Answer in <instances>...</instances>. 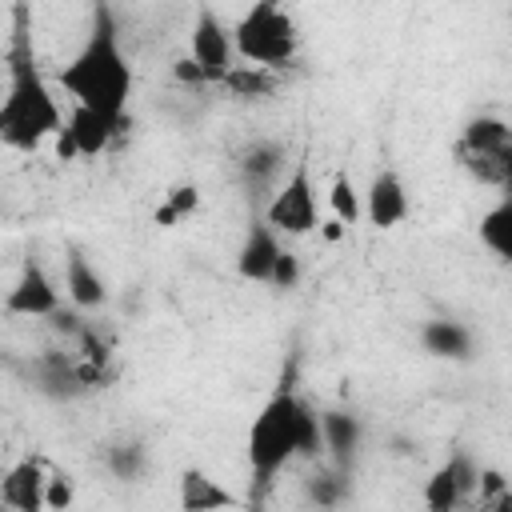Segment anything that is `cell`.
<instances>
[{"label":"cell","instance_id":"obj_1","mask_svg":"<svg viewBox=\"0 0 512 512\" xmlns=\"http://www.w3.org/2000/svg\"><path fill=\"white\" fill-rule=\"evenodd\" d=\"M64 128V108L52 96L28 32V4H16V32L8 52V84L0 92V144L12 152H40Z\"/></svg>","mask_w":512,"mask_h":512},{"label":"cell","instance_id":"obj_2","mask_svg":"<svg viewBox=\"0 0 512 512\" xmlns=\"http://www.w3.org/2000/svg\"><path fill=\"white\" fill-rule=\"evenodd\" d=\"M56 80L68 92L72 104L92 108V112H104L112 120H124L136 76H132V64L124 56L120 28L112 20V8L104 0L96 4V16H92V28H88L84 44L56 72Z\"/></svg>","mask_w":512,"mask_h":512},{"label":"cell","instance_id":"obj_3","mask_svg":"<svg viewBox=\"0 0 512 512\" xmlns=\"http://www.w3.org/2000/svg\"><path fill=\"white\" fill-rule=\"evenodd\" d=\"M300 408L304 396L296 392L292 376L280 380V388L264 400V408L256 412L244 452H248V472L260 488H268L292 460H296V424H300Z\"/></svg>","mask_w":512,"mask_h":512},{"label":"cell","instance_id":"obj_4","mask_svg":"<svg viewBox=\"0 0 512 512\" xmlns=\"http://www.w3.org/2000/svg\"><path fill=\"white\" fill-rule=\"evenodd\" d=\"M236 60L256 68H288L300 52V28L284 0H252L248 12L232 24Z\"/></svg>","mask_w":512,"mask_h":512},{"label":"cell","instance_id":"obj_5","mask_svg":"<svg viewBox=\"0 0 512 512\" xmlns=\"http://www.w3.org/2000/svg\"><path fill=\"white\" fill-rule=\"evenodd\" d=\"M264 224H272L280 236H308L320 224V204H316V180L308 156H300L292 168H284L276 192L264 204Z\"/></svg>","mask_w":512,"mask_h":512},{"label":"cell","instance_id":"obj_6","mask_svg":"<svg viewBox=\"0 0 512 512\" xmlns=\"http://www.w3.org/2000/svg\"><path fill=\"white\" fill-rule=\"evenodd\" d=\"M188 56L204 68V76H208L212 88H216V84L224 80V72L236 64L232 24H224L212 4H200V8H196V20H192V28H188Z\"/></svg>","mask_w":512,"mask_h":512},{"label":"cell","instance_id":"obj_7","mask_svg":"<svg viewBox=\"0 0 512 512\" xmlns=\"http://www.w3.org/2000/svg\"><path fill=\"white\" fill-rule=\"evenodd\" d=\"M60 288L56 280L48 276V268L36 260V256H24L8 296H4V312L8 316H24V320H48L56 308H60Z\"/></svg>","mask_w":512,"mask_h":512},{"label":"cell","instance_id":"obj_8","mask_svg":"<svg viewBox=\"0 0 512 512\" xmlns=\"http://www.w3.org/2000/svg\"><path fill=\"white\" fill-rule=\"evenodd\" d=\"M476 476H480L476 460H472L468 452H452V456L424 480V492H420L424 508H428V512H456V508L472 504V500H476Z\"/></svg>","mask_w":512,"mask_h":512},{"label":"cell","instance_id":"obj_9","mask_svg":"<svg viewBox=\"0 0 512 512\" xmlns=\"http://www.w3.org/2000/svg\"><path fill=\"white\" fill-rule=\"evenodd\" d=\"M364 196V220L376 228V232H388V228H400L412 212V200H408V188L400 180L396 168H380L368 188L360 192Z\"/></svg>","mask_w":512,"mask_h":512},{"label":"cell","instance_id":"obj_10","mask_svg":"<svg viewBox=\"0 0 512 512\" xmlns=\"http://www.w3.org/2000/svg\"><path fill=\"white\" fill-rule=\"evenodd\" d=\"M64 128H68V136H72V144H76V156H80V160H96L100 152L112 148V140L120 136L124 120H112V116H104V112H92V108L72 104V112L64 116Z\"/></svg>","mask_w":512,"mask_h":512},{"label":"cell","instance_id":"obj_11","mask_svg":"<svg viewBox=\"0 0 512 512\" xmlns=\"http://www.w3.org/2000/svg\"><path fill=\"white\" fill-rule=\"evenodd\" d=\"M280 248H284V244H280V232H276L272 224H264V220H252L248 232H244V240H240V252H236V272H240V280H248V284H268V272H272V260H276Z\"/></svg>","mask_w":512,"mask_h":512},{"label":"cell","instance_id":"obj_12","mask_svg":"<svg viewBox=\"0 0 512 512\" xmlns=\"http://www.w3.org/2000/svg\"><path fill=\"white\" fill-rule=\"evenodd\" d=\"M44 480H48V468L40 460H32V456L16 460L0 480V504L16 508V512H40L44 508Z\"/></svg>","mask_w":512,"mask_h":512},{"label":"cell","instance_id":"obj_13","mask_svg":"<svg viewBox=\"0 0 512 512\" xmlns=\"http://www.w3.org/2000/svg\"><path fill=\"white\" fill-rule=\"evenodd\" d=\"M64 296L80 312H96L108 304V284L84 252H68V260H64Z\"/></svg>","mask_w":512,"mask_h":512},{"label":"cell","instance_id":"obj_14","mask_svg":"<svg viewBox=\"0 0 512 512\" xmlns=\"http://www.w3.org/2000/svg\"><path fill=\"white\" fill-rule=\"evenodd\" d=\"M420 344H424V352L436 356V360H468L476 340H472V328H468V324L448 320V316H436V320H424Z\"/></svg>","mask_w":512,"mask_h":512},{"label":"cell","instance_id":"obj_15","mask_svg":"<svg viewBox=\"0 0 512 512\" xmlns=\"http://www.w3.org/2000/svg\"><path fill=\"white\" fill-rule=\"evenodd\" d=\"M320 432H324V456L332 468L348 472L360 448V420L352 412H320Z\"/></svg>","mask_w":512,"mask_h":512},{"label":"cell","instance_id":"obj_16","mask_svg":"<svg viewBox=\"0 0 512 512\" xmlns=\"http://www.w3.org/2000/svg\"><path fill=\"white\" fill-rule=\"evenodd\" d=\"M456 148H468V152H492V156H512V128H508L504 116L480 112V116L464 120Z\"/></svg>","mask_w":512,"mask_h":512},{"label":"cell","instance_id":"obj_17","mask_svg":"<svg viewBox=\"0 0 512 512\" xmlns=\"http://www.w3.org/2000/svg\"><path fill=\"white\" fill-rule=\"evenodd\" d=\"M236 168L248 184H272L284 176L288 168V148L280 140H252L240 156H236Z\"/></svg>","mask_w":512,"mask_h":512},{"label":"cell","instance_id":"obj_18","mask_svg":"<svg viewBox=\"0 0 512 512\" xmlns=\"http://www.w3.org/2000/svg\"><path fill=\"white\" fill-rule=\"evenodd\" d=\"M232 504H240V500L220 480H212L208 472L188 468L180 476V508H188V512H212V508H232Z\"/></svg>","mask_w":512,"mask_h":512},{"label":"cell","instance_id":"obj_19","mask_svg":"<svg viewBox=\"0 0 512 512\" xmlns=\"http://www.w3.org/2000/svg\"><path fill=\"white\" fill-rule=\"evenodd\" d=\"M216 88H224L232 100H264V96L276 92V72H272V68H256V64L236 60V64L224 72V80H220Z\"/></svg>","mask_w":512,"mask_h":512},{"label":"cell","instance_id":"obj_20","mask_svg":"<svg viewBox=\"0 0 512 512\" xmlns=\"http://www.w3.org/2000/svg\"><path fill=\"white\" fill-rule=\"evenodd\" d=\"M480 244L496 260H512V200L500 196L484 216H480Z\"/></svg>","mask_w":512,"mask_h":512},{"label":"cell","instance_id":"obj_21","mask_svg":"<svg viewBox=\"0 0 512 512\" xmlns=\"http://www.w3.org/2000/svg\"><path fill=\"white\" fill-rule=\"evenodd\" d=\"M456 164L484 188H508L512 184V156H492V152H468L456 148Z\"/></svg>","mask_w":512,"mask_h":512},{"label":"cell","instance_id":"obj_22","mask_svg":"<svg viewBox=\"0 0 512 512\" xmlns=\"http://www.w3.org/2000/svg\"><path fill=\"white\" fill-rule=\"evenodd\" d=\"M200 212V188L196 184H172L168 192H164V200L156 204V212H152V224L156 228H180L188 216H196Z\"/></svg>","mask_w":512,"mask_h":512},{"label":"cell","instance_id":"obj_23","mask_svg":"<svg viewBox=\"0 0 512 512\" xmlns=\"http://www.w3.org/2000/svg\"><path fill=\"white\" fill-rule=\"evenodd\" d=\"M328 216H336L344 228L364 220V196H360V188L352 184L348 172H336L332 184H328Z\"/></svg>","mask_w":512,"mask_h":512},{"label":"cell","instance_id":"obj_24","mask_svg":"<svg viewBox=\"0 0 512 512\" xmlns=\"http://www.w3.org/2000/svg\"><path fill=\"white\" fill-rule=\"evenodd\" d=\"M104 460H108V472L116 480H140L148 468V448L140 440H116Z\"/></svg>","mask_w":512,"mask_h":512},{"label":"cell","instance_id":"obj_25","mask_svg":"<svg viewBox=\"0 0 512 512\" xmlns=\"http://www.w3.org/2000/svg\"><path fill=\"white\" fill-rule=\"evenodd\" d=\"M296 460H324V432H320V412L304 400L300 424H296Z\"/></svg>","mask_w":512,"mask_h":512},{"label":"cell","instance_id":"obj_26","mask_svg":"<svg viewBox=\"0 0 512 512\" xmlns=\"http://www.w3.org/2000/svg\"><path fill=\"white\" fill-rule=\"evenodd\" d=\"M72 500H76V480L68 472H48V480H44V508L60 512Z\"/></svg>","mask_w":512,"mask_h":512},{"label":"cell","instance_id":"obj_27","mask_svg":"<svg viewBox=\"0 0 512 512\" xmlns=\"http://www.w3.org/2000/svg\"><path fill=\"white\" fill-rule=\"evenodd\" d=\"M344 476L348 472H324V476H312L308 480V500H316V504H340L344 500Z\"/></svg>","mask_w":512,"mask_h":512},{"label":"cell","instance_id":"obj_28","mask_svg":"<svg viewBox=\"0 0 512 512\" xmlns=\"http://www.w3.org/2000/svg\"><path fill=\"white\" fill-rule=\"evenodd\" d=\"M268 284L272 288H296L300 284V256L296 252H288V248H280L276 252V260H272V272H268Z\"/></svg>","mask_w":512,"mask_h":512},{"label":"cell","instance_id":"obj_29","mask_svg":"<svg viewBox=\"0 0 512 512\" xmlns=\"http://www.w3.org/2000/svg\"><path fill=\"white\" fill-rule=\"evenodd\" d=\"M172 76H176V84H184V88H212V84H208V76H204V68H200L188 52L172 64Z\"/></svg>","mask_w":512,"mask_h":512},{"label":"cell","instance_id":"obj_30","mask_svg":"<svg viewBox=\"0 0 512 512\" xmlns=\"http://www.w3.org/2000/svg\"><path fill=\"white\" fill-rule=\"evenodd\" d=\"M52 144H56V160H80V156H76V144H72V136H68V128H60V132L52 136Z\"/></svg>","mask_w":512,"mask_h":512},{"label":"cell","instance_id":"obj_31","mask_svg":"<svg viewBox=\"0 0 512 512\" xmlns=\"http://www.w3.org/2000/svg\"><path fill=\"white\" fill-rule=\"evenodd\" d=\"M316 232H320V240H328V244H336V240L344 236V224H340L336 216H324V220L316 224Z\"/></svg>","mask_w":512,"mask_h":512}]
</instances>
